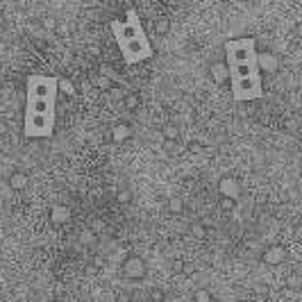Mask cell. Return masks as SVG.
<instances>
[{"mask_svg": "<svg viewBox=\"0 0 302 302\" xmlns=\"http://www.w3.org/2000/svg\"><path fill=\"white\" fill-rule=\"evenodd\" d=\"M59 80L48 75H30L25 80V139H48L55 132V109Z\"/></svg>", "mask_w": 302, "mask_h": 302, "instance_id": "6da1fadb", "label": "cell"}, {"mask_svg": "<svg viewBox=\"0 0 302 302\" xmlns=\"http://www.w3.org/2000/svg\"><path fill=\"white\" fill-rule=\"evenodd\" d=\"M111 32H114V39L118 43L120 55H123L128 66L141 64V62L150 59L152 52H155L146 32H143L139 14L134 10H130L125 14V21H111Z\"/></svg>", "mask_w": 302, "mask_h": 302, "instance_id": "7a4b0ae2", "label": "cell"}, {"mask_svg": "<svg viewBox=\"0 0 302 302\" xmlns=\"http://www.w3.org/2000/svg\"><path fill=\"white\" fill-rule=\"evenodd\" d=\"M229 91H232L234 102H250V100H259V98L264 96V87H261V75H252V78L229 80Z\"/></svg>", "mask_w": 302, "mask_h": 302, "instance_id": "3957f363", "label": "cell"}, {"mask_svg": "<svg viewBox=\"0 0 302 302\" xmlns=\"http://www.w3.org/2000/svg\"><path fill=\"white\" fill-rule=\"evenodd\" d=\"M225 57L229 64H241V62H257V43L255 39L243 37V39H232L225 43Z\"/></svg>", "mask_w": 302, "mask_h": 302, "instance_id": "277c9868", "label": "cell"}, {"mask_svg": "<svg viewBox=\"0 0 302 302\" xmlns=\"http://www.w3.org/2000/svg\"><path fill=\"white\" fill-rule=\"evenodd\" d=\"M146 261L141 257H128L123 261V275L128 279H143L146 277Z\"/></svg>", "mask_w": 302, "mask_h": 302, "instance_id": "5b68a950", "label": "cell"}, {"mask_svg": "<svg viewBox=\"0 0 302 302\" xmlns=\"http://www.w3.org/2000/svg\"><path fill=\"white\" fill-rule=\"evenodd\" d=\"M257 64H259V71H264V73H275L279 69V59L273 52H257Z\"/></svg>", "mask_w": 302, "mask_h": 302, "instance_id": "8992f818", "label": "cell"}, {"mask_svg": "<svg viewBox=\"0 0 302 302\" xmlns=\"http://www.w3.org/2000/svg\"><path fill=\"white\" fill-rule=\"evenodd\" d=\"M218 191H220V196H223V198L236 200L241 189H238V182L234 177H223V179H220V184H218Z\"/></svg>", "mask_w": 302, "mask_h": 302, "instance_id": "52a82bcc", "label": "cell"}, {"mask_svg": "<svg viewBox=\"0 0 302 302\" xmlns=\"http://www.w3.org/2000/svg\"><path fill=\"white\" fill-rule=\"evenodd\" d=\"M284 257H286V250H284L282 246H270L268 250L264 252V264L268 266H277L284 261Z\"/></svg>", "mask_w": 302, "mask_h": 302, "instance_id": "ba28073f", "label": "cell"}, {"mask_svg": "<svg viewBox=\"0 0 302 302\" xmlns=\"http://www.w3.org/2000/svg\"><path fill=\"white\" fill-rule=\"evenodd\" d=\"M50 220H52V223H57V225L69 223V220H71V209H69V207H64V205H55L50 209Z\"/></svg>", "mask_w": 302, "mask_h": 302, "instance_id": "9c48e42d", "label": "cell"}, {"mask_svg": "<svg viewBox=\"0 0 302 302\" xmlns=\"http://www.w3.org/2000/svg\"><path fill=\"white\" fill-rule=\"evenodd\" d=\"M209 73H211V78L216 80V84H223V82H227V80H229L227 64H211Z\"/></svg>", "mask_w": 302, "mask_h": 302, "instance_id": "30bf717a", "label": "cell"}, {"mask_svg": "<svg viewBox=\"0 0 302 302\" xmlns=\"http://www.w3.org/2000/svg\"><path fill=\"white\" fill-rule=\"evenodd\" d=\"M28 184H30V177L25 173H21V170L10 175V187L14 189V191H23V189H28Z\"/></svg>", "mask_w": 302, "mask_h": 302, "instance_id": "8fae6325", "label": "cell"}, {"mask_svg": "<svg viewBox=\"0 0 302 302\" xmlns=\"http://www.w3.org/2000/svg\"><path fill=\"white\" fill-rule=\"evenodd\" d=\"M130 134H132V130H130L125 123H120V125H116L114 128L111 137H114V141H125V139H130Z\"/></svg>", "mask_w": 302, "mask_h": 302, "instance_id": "7c38bea8", "label": "cell"}, {"mask_svg": "<svg viewBox=\"0 0 302 302\" xmlns=\"http://www.w3.org/2000/svg\"><path fill=\"white\" fill-rule=\"evenodd\" d=\"M125 107H128L130 111H134L139 107V96H134V93H130V96H125Z\"/></svg>", "mask_w": 302, "mask_h": 302, "instance_id": "4fadbf2b", "label": "cell"}, {"mask_svg": "<svg viewBox=\"0 0 302 302\" xmlns=\"http://www.w3.org/2000/svg\"><path fill=\"white\" fill-rule=\"evenodd\" d=\"M193 300L196 302H214L209 295V291H205V288H200V291H196V295H193Z\"/></svg>", "mask_w": 302, "mask_h": 302, "instance_id": "5bb4252c", "label": "cell"}, {"mask_svg": "<svg viewBox=\"0 0 302 302\" xmlns=\"http://www.w3.org/2000/svg\"><path fill=\"white\" fill-rule=\"evenodd\" d=\"M59 91H64V93H73V91H75V87L69 82V80H59Z\"/></svg>", "mask_w": 302, "mask_h": 302, "instance_id": "9a60e30c", "label": "cell"}, {"mask_svg": "<svg viewBox=\"0 0 302 302\" xmlns=\"http://www.w3.org/2000/svg\"><path fill=\"white\" fill-rule=\"evenodd\" d=\"M179 209H182V202H177V200L170 202V211H173V214H177Z\"/></svg>", "mask_w": 302, "mask_h": 302, "instance_id": "2e32d148", "label": "cell"}, {"mask_svg": "<svg viewBox=\"0 0 302 302\" xmlns=\"http://www.w3.org/2000/svg\"><path fill=\"white\" fill-rule=\"evenodd\" d=\"M152 300L161 302V300H164V293H161V291H152Z\"/></svg>", "mask_w": 302, "mask_h": 302, "instance_id": "e0dca14e", "label": "cell"}, {"mask_svg": "<svg viewBox=\"0 0 302 302\" xmlns=\"http://www.w3.org/2000/svg\"><path fill=\"white\" fill-rule=\"evenodd\" d=\"M166 137H168V139H175V137H177V130L168 128V130H166Z\"/></svg>", "mask_w": 302, "mask_h": 302, "instance_id": "ac0fdd59", "label": "cell"}]
</instances>
